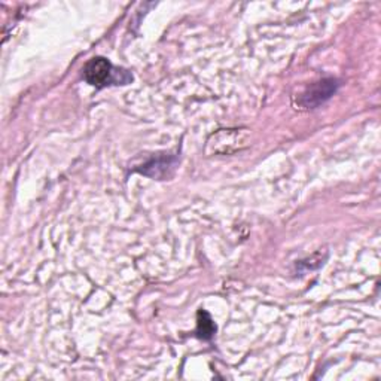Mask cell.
<instances>
[{
  "instance_id": "obj_1",
  "label": "cell",
  "mask_w": 381,
  "mask_h": 381,
  "mask_svg": "<svg viewBox=\"0 0 381 381\" xmlns=\"http://www.w3.org/2000/svg\"><path fill=\"white\" fill-rule=\"evenodd\" d=\"M83 76L90 86L97 88H104L108 86H127L133 81L129 72L113 67L111 61L103 57L91 58L83 67Z\"/></svg>"
},
{
  "instance_id": "obj_2",
  "label": "cell",
  "mask_w": 381,
  "mask_h": 381,
  "mask_svg": "<svg viewBox=\"0 0 381 381\" xmlns=\"http://www.w3.org/2000/svg\"><path fill=\"white\" fill-rule=\"evenodd\" d=\"M338 83L335 79H323L307 87V90L300 95L298 104L304 109H314L326 100H330L337 91Z\"/></svg>"
},
{
  "instance_id": "obj_3",
  "label": "cell",
  "mask_w": 381,
  "mask_h": 381,
  "mask_svg": "<svg viewBox=\"0 0 381 381\" xmlns=\"http://www.w3.org/2000/svg\"><path fill=\"white\" fill-rule=\"evenodd\" d=\"M175 163H176L175 158H170V156L160 158V156H156V158H152L149 163H146L140 172L143 175H149L151 170H156L154 177L160 179V177L168 176V168H173Z\"/></svg>"
},
{
  "instance_id": "obj_4",
  "label": "cell",
  "mask_w": 381,
  "mask_h": 381,
  "mask_svg": "<svg viewBox=\"0 0 381 381\" xmlns=\"http://www.w3.org/2000/svg\"><path fill=\"white\" fill-rule=\"evenodd\" d=\"M216 332V325L211 321V317L209 313L200 310L198 311V327H197V334L200 338L203 340H210L211 337Z\"/></svg>"
}]
</instances>
